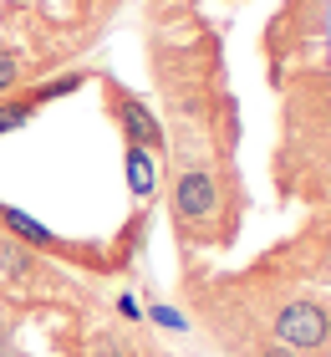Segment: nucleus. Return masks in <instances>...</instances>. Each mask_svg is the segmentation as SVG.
I'll return each instance as SVG.
<instances>
[{"instance_id": "nucleus-1", "label": "nucleus", "mask_w": 331, "mask_h": 357, "mask_svg": "<svg viewBox=\"0 0 331 357\" xmlns=\"http://www.w3.org/2000/svg\"><path fill=\"white\" fill-rule=\"evenodd\" d=\"M270 337L280 347H291V352H321L331 342V312L321 301H311V296H295V301H286L275 312Z\"/></svg>"}, {"instance_id": "nucleus-2", "label": "nucleus", "mask_w": 331, "mask_h": 357, "mask_svg": "<svg viewBox=\"0 0 331 357\" xmlns=\"http://www.w3.org/2000/svg\"><path fill=\"white\" fill-rule=\"evenodd\" d=\"M169 204H174V215L184 220V225H209L214 215H220V178H214L204 164L184 158V164L174 169Z\"/></svg>"}, {"instance_id": "nucleus-3", "label": "nucleus", "mask_w": 331, "mask_h": 357, "mask_svg": "<svg viewBox=\"0 0 331 357\" xmlns=\"http://www.w3.org/2000/svg\"><path fill=\"white\" fill-rule=\"evenodd\" d=\"M112 112H118L123 123V138L132 149H148V153H163V123L158 112L143 102V97H132L128 87H112Z\"/></svg>"}, {"instance_id": "nucleus-4", "label": "nucleus", "mask_w": 331, "mask_h": 357, "mask_svg": "<svg viewBox=\"0 0 331 357\" xmlns=\"http://www.w3.org/2000/svg\"><path fill=\"white\" fill-rule=\"evenodd\" d=\"M0 225H6V230L15 235V240H26V245H41V250H56V235L52 230H46V225L41 220H31L26 215V209H0Z\"/></svg>"}, {"instance_id": "nucleus-5", "label": "nucleus", "mask_w": 331, "mask_h": 357, "mask_svg": "<svg viewBox=\"0 0 331 357\" xmlns=\"http://www.w3.org/2000/svg\"><path fill=\"white\" fill-rule=\"evenodd\" d=\"M153 184H158L153 153H148V149H132V143H128V189L138 194V199H148V194H153Z\"/></svg>"}, {"instance_id": "nucleus-6", "label": "nucleus", "mask_w": 331, "mask_h": 357, "mask_svg": "<svg viewBox=\"0 0 331 357\" xmlns=\"http://www.w3.org/2000/svg\"><path fill=\"white\" fill-rule=\"evenodd\" d=\"M82 82H87V72H61V77H52V82H41V87H31L26 97L31 102H56V97H66V92H82Z\"/></svg>"}, {"instance_id": "nucleus-7", "label": "nucleus", "mask_w": 331, "mask_h": 357, "mask_svg": "<svg viewBox=\"0 0 331 357\" xmlns=\"http://www.w3.org/2000/svg\"><path fill=\"white\" fill-rule=\"evenodd\" d=\"M31 118H36V102H31V97H0V138L15 133V128H26Z\"/></svg>"}, {"instance_id": "nucleus-8", "label": "nucleus", "mask_w": 331, "mask_h": 357, "mask_svg": "<svg viewBox=\"0 0 331 357\" xmlns=\"http://www.w3.org/2000/svg\"><path fill=\"white\" fill-rule=\"evenodd\" d=\"M36 266V255L26 250V240H0V275H26Z\"/></svg>"}, {"instance_id": "nucleus-9", "label": "nucleus", "mask_w": 331, "mask_h": 357, "mask_svg": "<svg viewBox=\"0 0 331 357\" xmlns=\"http://www.w3.org/2000/svg\"><path fill=\"white\" fill-rule=\"evenodd\" d=\"M15 82H21V52H10V46H0V97H6Z\"/></svg>"}, {"instance_id": "nucleus-10", "label": "nucleus", "mask_w": 331, "mask_h": 357, "mask_svg": "<svg viewBox=\"0 0 331 357\" xmlns=\"http://www.w3.org/2000/svg\"><path fill=\"white\" fill-rule=\"evenodd\" d=\"M148 317H153L158 327H169V332H184V317H178L174 306H153V312H148Z\"/></svg>"}, {"instance_id": "nucleus-11", "label": "nucleus", "mask_w": 331, "mask_h": 357, "mask_svg": "<svg viewBox=\"0 0 331 357\" xmlns=\"http://www.w3.org/2000/svg\"><path fill=\"white\" fill-rule=\"evenodd\" d=\"M255 357H301V352H291V347H280V342H265Z\"/></svg>"}, {"instance_id": "nucleus-12", "label": "nucleus", "mask_w": 331, "mask_h": 357, "mask_svg": "<svg viewBox=\"0 0 331 357\" xmlns=\"http://www.w3.org/2000/svg\"><path fill=\"white\" fill-rule=\"evenodd\" d=\"M0 209H6V204H0Z\"/></svg>"}]
</instances>
